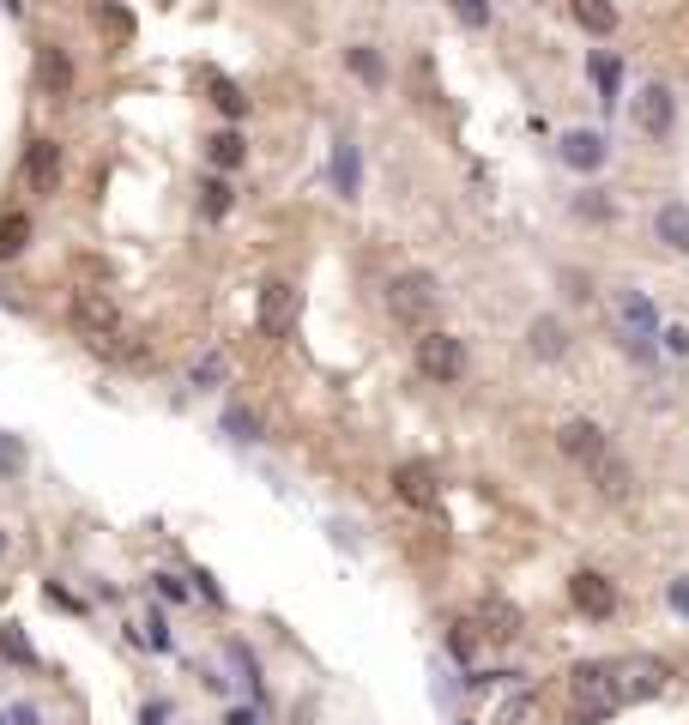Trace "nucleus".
Segmentation results:
<instances>
[{
    "label": "nucleus",
    "mask_w": 689,
    "mask_h": 725,
    "mask_svg": "<svg viewBox=\"0 0 689 725\" xmlns=\"http://www.w3.org/2000/svg\"><path fill=\"white\" fill-rule=\"evenodd\" d=\"M37 79H43L49 97H67V91H73V61H67L61 49H43L37 55Z\"/></svg>",
    "instance_id": "15"
},
{
    "label": "nucleus",
    "mask_w": 689,
    "mask_h": 725,
    "mask_svg": "<svg viewBox=\"0 0 689 725\" xmlns=\"http://www.w3.org/2000/svg\"><path fill=\"white\" fill-rule=\"evenodd\" d=\"M436 309H442V285H436L429 272H400V278L388 285V314H393L400 326H417V333H429Z\"/></svg>",
    "instance_id": "2"
},
{
    "label": "nucleus",
    "mask_w": 689,
    "mask_h": 725,
    "mask_svg": "<svg viewBox=\"0 0 689 725\" xmlns=\"http://www.w3.org/2000/svg\"><path fill=\"white\" fill-rule=\"evenodd\" d=\"M224 369H230V362H224V350H212V357H200V362H194V376H188V381H194V388H218Z\"/></svg>",
    "instance_id": "25"
},
{
    "label": "nucleus",
    "mask_w": 689,
    "mask_h": 725,
    "mask_svg": "<svg viewBox=\"0 0 689 725\" xmlns=\"http://www.w3.org/2000/svg\"><path fill=\"white\" fill-rule=\"evenodd\" d=\"M206 157H212V164H218V169H236V164H242V157H248L242 133H230V128H224V133H212V140H206Z\"/></svg>",
    "instance_id": "22"
},
{
    "label": "nucleus",
    "mask_w": 689,
    "mask_h": 725,
    "mask_svg": "<svg viewBox=\"0 0 689 725\" xmlns=\"http://www.w3.org/2000/svg\"><path fill=\"white\" fill-rule=\"evenodd\" d=\"M31 248V218L25 212H7V218H0V260H19Z\"/></svg>",
    "instance_id": "20"
},
{
    "label": "nucleus",
    "mask_w": 689,
    "mask_h": 725,
    "mask_svg": "<svg viewBox=\"0 0 689 725\" xmlns=\"http://www.w3.org/2000/svg\"><path fill=\"white\" fill-rule=\"evenodd\" d=\"M617 321H623V333H629L623 345L648 357V338H653V326H660V314H653V302L641 297V290H623V297H617Z\"/></svg>",
    "instance_id": "10"
},
{
    "label": "nucleus",
    "mask_w": 689,
    "mask_h": 725,
    "mask_svg": "<svg viewBox=\"0 0 689 725\" xmlns=\"http://www.w3.org/2000/svg\"><path fill=\"white\" fill-rule=\"evenodd\" d=\"M526 713H533V701H526V696H521V701H508V708H502V725H521Z\"/></svg>",
    "instance_id": "33"
},
{
    "label": "nucleus",
    "mask_w": 689,
    "mask_h": 725,
    "mask_svg": "<svg viewBox=\"0 0 689 725\" xmlns=\"http://www.w3.org/2000/svg\"><path fill=\"white\" fill-rule=\"evenodd\" d=\"M25 181L37 188V194H55V181H61V145H55V140H31Z\"/></svg>",
    "instance_id": "11"
},
{
    "label": "nucleus",
    "mask_w": 689,
    "mask_h": 725,
    "mask_svg": "<svg viewBox=\"0 0 689 725\" xmlns=\"http://www.w3.org/2000/svg\"><path fill=\"white\" fill-rule=\"evenodd\" d=\"M569 598H574V610H586V617H598V622L617 617V586L605 581L598 569H581V574H574V581H569Z\"/></svg>",
    "instance_id": "9"
},
{
    "label": "nucleus",
    "mask_w": 689,
    "mask_h": 725,
    "mask_svg": "<svg viewBox=\"0 0 689 725\" xmlns=\"http://www.w3.org/2000/svg\"><path fill=\"white\" fill-rule=\"evenodd\" d=\"M653 236H660L672 254H689V206L684 200H672V206L653 212Z\"/></svg>",
    "instance_id": "12"
},
{
    "label": "nucleus",
    "mask_w": 689,
    "mask_h": 725,
    "mask_svg": "<svg viewBox=\"0 0 689 725\" xmlns=\"http://www.w3.org/2000/svg\"><path fill=\"white\" fill-rule=\"evenodd\" d=\"M665 350H672V357H689V326H665Z\"/></svg>",
    "instance_id": "32"
},
{
    "label": "nucleus",
    "mask_w": 689,
    "mask_h": 725,
    "mask_svg": "<svg viewBox=\"0 0 689 725\" xmlns=\"http://www.w3.org/2000/svg\"><path fill=\"white\" fill-rule=\"evenodd\" d=\"M598 91H605V104H617V61H598Z\"/></svg>",
    "instance_id": "31"
},
{
    "label": "nucleus",
    "mask_w": 689,
    "mask_h": 725,
    "mask_svg": "<svg viewBox=\"0 0 689 725\" xmlns=\"http://www.w3.org/2000/svg\"><path fill=\"white\" fill-rule=\"evenodd\" d=\"M557 448L569 453L574 466H598V460L611 453V441H605V429H598L593 417H569V424L557 429Z\"/></svg>",
    "instance_id": "8"
},
{
    "label": "nucleus",
    "mask_w": 689,
    "mask_h": 725,
    "mask_svg": "<svg viewBox=\"0 0 689 725\" xmlns=\"http://www.w3.org/2000/svg\"><path fill=\"white\" fill-rule=\"evenodd\" d=\"M393 496H400L405 508H436L442 502V484H436V466H429V460H405V466H393Z\"/></svg>",
    "instance_id": "6"
},
{
    "label": "nucleus",
    "mask_w": 689,
    "mask_h": 725,
    "mask_svg": "<svg viewBox=\"0 0 689 725\" xmlns=\"http://www.w3.org/2000/svg\"><path fill=\"white\" fill-rule=\"evenodd\" d=\"M562 164L569 169H598L605 164V140H598V133H562Z\"/></svg>",
    "instance_id": "14"
},
{
    "label": "nucleus",
    "mask_w": 689,
    "mask_h": 725,
    "mask_svg": "<svg viewBox=\"0 0 689 725\" xmlns=\"http://www.w3.org/2000/svg\"><path fill=\"white\" fill-rule=\"evenodd\" d=\"M254 326H261L266 338H285L290 326H297V285H285V278H266V285H261V302H254Z\"/></svg>",
    "instance_id": "5"
},
{
    "label": "nucleus",
    "mask_w": 689,
    "mask_h": 725,
    "mask_svg": "<svg viewBox=\"0 0 689 725\" xmlns=\"http://www.w3.org/2000/svg\"><path fill=\"white\" fill-rule=\"evenodd\" d=\"M345 67H352V73L364 79V85H388V61H381V55L369 49V43H357V49H345Z\"/></svg>",
    "instance_id": "21"
},
{
    "label": "nucleus",
    "mask_w": 689,
    "mask_h": 725,
    "mask_svg": "<svg viewBox=\"0 0 689 725\" xmlns=\"http://www.w3.org/2000/svg\"><path fill=\"white\" fill-rule=\"evenodd\" d=\"M574 25L593 31V37H611V31H617V7H611V0H574Z\"/></svg>",
    "instance_id": "17"
},
{
    "label": "nucleus",
    "mask_w": 689,
    "mask_h": 725,
    "mask_svg": "<svg viewBox=\"0 0 689 725\" xmlns=\"http://www.w3.org/2000/svg\"><path fill=\"white\" fill-rule=\"evenodd\" d=\"M73 326L85 333V345H92V350H104L116 333H128V321H121L116 297H109L104 285H79L73 290Z\"/></svg>",
    "instance_id": "3"
},
{
    "label": "nucleus",
    "mask_w": 689,
    "mask_h": 725,
    "mask_svg": "<svg viewBox=\"0 0 689 725\" xmlns=\"http://www.w3.org/2000/svg\"><path fill=\"white\" fill-rule=\"evenodd\" d=\"M212 104H218L230 121H242V116H248V97L230 85V79H218V73H212Z\"/></svg>",
    "instance_id": "24"
},
{
    "label": "nucleus",
    "mask_w": 689,
    "mask_h": 725,
    "mask_svg": "<svg viewBox=\"0 0 689 725\" xmlns=\"http://www.w3.org/2000/svg\"><path fill=\"white\" fill-rule=\"evenodd\" d=\"M617 677H623V701H635V696H653V689L665 684V671L653 659H641V665H617Z\"/></svg>",
    "instance_id": "18"
},
{
    "label": "nucleus",
    "mask_w": 689,
    "mask_h": 725,
    "mask_svg": "<svg viewBox=\"0 0 689 725\" xmlns=\"http://www.w3.org/2000/svg\"><path fill=\"white\" fill-rule=\"evenodd\" d=\"M454 19L466 31H484V25H490V0H454Z\"/></svg>",
    "instance_id": "26"
},
{
    "label": "nucleus",
    "mask_w": 689,
    "mask_h": 725,
    "mask_svg": "<svg viewBox=\"0 0 689 725\" xmlns=\"http://www.w3.org/2000/svg\"><path fill=\"white\" fill-rule=\"evenodd\" d=\"M593 478H598V496H605V502H623V496H629V466L617 460V453H605V460H598Z\"/></svg>",
    "instance_id": "19"
},
{
    "label": "nucleus",
    "mask_w": 689,
    "mask_h": 725,
    "mask_svg": "<svg viewBox=\"0 0 689 725\" xmlns=\"http://www.w3.org/2000/svg\"><path fill=\"white\" fill-rule=\"evenodd\" d=\"M569 701H574V725L611 720V713L623 708V677H617V665H574Z\"/></svg>",
    "instance_id": "1"
},
{
    "label": "nucleus",
    "mask_w": 689,
    "mask_h": 725,
    "mask_svg": "<svg viewBox=\"0 0 689 725\" xmlns=\"http://www.w3.org/2000/svg\"><path fill=\"white\" fill-rule=\"evenodd\" d=\"M672 121H677V97H672V85H641L635 91V128L648 133V140H665L672 133Z\"/></svg>",
    "instance_id": "7"
},
{
    "label": "nucleus",
    "mask_w": 689,
    "mask_h": 725,
    "mask_svg": "<svg viewBox=\"0 0 689 725\" xmlns=\"http://www.w3.org/2000/svg\"><path fill=\"white\" fill-rule=\"evenodd\" d=\"M333 181H338V194H357V145L352 140H338V152H333Z\"/></svg>",
    "instance_id": "23"
},
{
    "label": "nucleus",
    "mask_w": 689,
    "mask_h": 725,
    "mask_svg": "<svg viewBox=\"0 0 689 725\" xmlns=\"http://www.w3.org/2000/svg\"><path fill=\"white\" fill-rule=\"evenodd\" d=\"M200 206H206V218H224V212H230V181H206V188H200Z\"/></svg>",
    "instance_id": "28"
},
{
    "label": "nucleus",
    "mask_w": 689,
    "mask_h": 725,
    "mask_svg": "<svg viewBox=\"0 0 689 725\" xmlns=\"http://www.w3.org/2000/svg\"><path fill=\"white\" fill-rule=\"evenodd\" d=\"M672 605H677V610H684V617H689V581H672Z\"/></svg>",
    "instance_id": "34"
},
{
    "label": "nucleus",
    "mask_w": 689,
    "mask_h": 725,
    "mask_svg": "<svg viewBox=\"0 0 689 725\" xmlns=\"http://www.w3.org/2000/svg\"><path fill=\"white\" fill-rule=\"evenodd\" d=\"M25 466V448H19V441H7L0 436V472H19Z\"/></svg>",
    "instance_id": "30"
},
{
    "label": "nucleus",
    "mask_w": 689,
    "mask_h": 725,
    "mask_svg": "<svg viewBox=\"0 0 689 725\" xmlns=\"http://www.w3.org/2000/svg\"><path fill=\"white\" fill-rule=\"evenodd\" d=\"M526 350H533V357H545V362H557L562 350H569V333H562L557 314H538V321L526 326Z\"/></svg>",
    "instance_id": "13"
},
{
    "label": "nucleus",
    "mask_w": 689,
    "mask_h": 725,
    "mask_svg": "<svg viewBox=\"0 0 689 725\" xmlns=\"http://www.w3.org/2000/svg\"><path fill=\"white\" fill-rule=\"evenodd\" d=\"M97 25H109V31H116V43H128V37H133V19L121 13V7H97Z\"/></svg>",
    "instance_id": "29"
},
{
    "label": "nucleus",
    "mask_w": 689,
    "mask_h": 725,
    "mask_svg": "<svg viewBox=\"0 0 689 725\" xmlns=\"http://www.w3.org/2000/svg\"><path fill=\"white\" fill-rule=\"evenodd\" d=\"M224 429H230L236 441H261V417H254V412H242V405H236V412L224 417Z\"/></svg>",
    "instance_id": "27"
},
{
    "label": "nucleus",
    "mask_w": 689,
    "mask_h": 725,
    "mask_svg": "<svg viewBox=\"0 0 689 725\" xmlns=\"http://www.w3.org/2000/svg\"><path fill=\"white\" fill-rule=\"evenodd\" d=\"M417 376L424 381H460L466 376V345H460L454 333H424L417 338Z\"/></svg>",
    "instance_id": "4"
},
{
    "label": "nucleus",
    "mask_w": 689,
    "mask_h": 725,
    "mask_svg": "<svg viewBox=\"0 0 689 725\" xmlns=\"http://www.w3.org/2000/svg\"><path fill=\"white\" fill-rule=\"evenodd\" d=\"M484 634L490 641H514L521 634V610L508 605V598H484Z\"/></svg>",
    "instance_id": "16"
}]
</instances>
